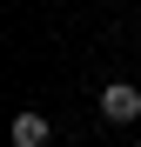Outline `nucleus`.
<instances>
[{
	"instance_id": "f257e3e1",
	"label": "nucleus",
	"mask_w": 141,
	"mask_h": 147,
	"mask_svg": "<svg viewBox=\"0 0 141 147\" xmlns=\"http://www.w3.org/2000/svg\"><path fill=\"white\" fill-rule=\"evenodd\" d=\"M101 120H108V127H134V120H141V87L134 80H108L101 87Z\"/></svg>"
},
{
	"instance_id": "f03ea898",
	"label": "nucleus",
	"mask_w": 141,
	"mask_h": 147,
	"mask_svg": "<svg viewBox=\"0 0 141 147\" xmlns=\"http://www.w3.org/2000/svg\"><path fill=\"white\" fill-rule=\"evenodd\" d=\"M7 140H14V147H47V140H54V127H47V114L20 107V114H14V127H7Z\"/></svg>"
}]
</instances>
